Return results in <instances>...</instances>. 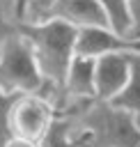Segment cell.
<instances>
[{"instance_id": "obj_1", "label": "cell", "mask_w": 140, "mask_h": 147, "mask_svg": "<svg viewBox=\"0 0 140 147\" xmlns=\"http://www.w3.org/2000/svg\"><path fill=\"white\" fill-rule=\"evenodd\" d=\"M16 30L30 41L37 67L48 85V99L62 108L64 106V78L69 62L73 57L76 32L67 21L60 18H44V21H23L16 23Z\"/></svg>"}, {"instance_id": "obj_2", "label": "cell", "mask_w": 140, "mask_h": 147, "mask_svg": "<svg viewBox=\"0 0 140 147\" xmlns=\"http://www.w3.org/2000/svg\"><path fill=\"white\" fill-rule=\"evenodd\" d=\"M80 133V147H140V124L135 117L101 99H83L64 106Z\"/></svg>"}, {"instance_id": "obj_3", "label": "cell", "mask_w": 140, "mask_h": 147, "mask_svg": "<svg viewBox=\"0 0 140 147\" xmlns=\"http://www.w3.org/2000/svg\"><path fill=\"white\" fill-rule=\"evenodd\" d=\"M0 90L16 94L39 92L48 96V85L37 67L32 46L18 30L11 32L0 48Z\"/></svg>"}, {"instance_id": "obj_4", "label": "cell", "mask_w": 140, "mask_h": 147, "mask_svg": "<svg viewBox=\"0 0 140 147\" xmlns=\"http://www.w3.org/2000/svg\"><path fill=\"white\" fill-rule=\"evenodd\" d=\"M55 115H57V106L48 96H44L39 92L18 94L9 108L11 136H21V138L39 142L44 138V133L48 131V126L53 124Z\"/></svg>"}, {"instance_id": "obj_5", "label": "cell", "mask_w": 140, "mask_h": 147, "mask_svg": "<svg viewBox=\"0 0 140 147\" xmlns=\"http://www.w3.org/2000/svg\"><path fill=\"white\" fill-rule=\"evenodd\" d=\"M30 7L34 9V21L60 18L71 23L73 28H87V25L110 28V16L101 5V0H32Z\"/></svg>"}, {"instance_id": "obj_6", "label": "cell", "mask_w": 140, "mask_h": 147, "mask_svg": "<svg viewBox=\"0 0 140 147\" xmlns=\"http://www.w3.org/2000/svg\"><path fill=\"white\" fill-rule=\"evenodd\" d=\"M133 51H112L94 57V96L101 101H110L117 96L129 76H131V55Z\"/></svg>"}, {"instance_id": "obj_7", "label": "cell", "mask_w": 140, "mask_h": 147, "mask_svg": "<svg viewBox=\"0 0 140 147\" xmlns=\"http://www.w3.org/2000/svg\"><path fill=\"white\" fill-rule=\"evenodd\" d=\"M73 51L78 55H90V57H99L112 51L140 53V39L117 34L112 28H106V25H87V28H78Z\"/></svg>"}, {"instance_id": "obj_8", "label": "cell", "mask_w": 140, "mask_h": 147, "mask_svg": "<svg viewBox=\"0 0 140 147\" xmlns=\"http://www.w3.org/2000/svg\"><path fill=\"white\" fill-rule=\"evenodd\" d=\"M83 101V99H96L94 96V57L73 53L67 78H64V101Z\"/></svg>"}, {"instance_id": "obj_9", "label": "cell", "mask_w": 140, "mask_h": 147, "mask_svg": "<svg viewBox=\"0 0 140 147\" xmlns=\"http://www.w3.org/2000/svg\"><path fill=\"white\" fill-rule=\"evenodd\" d=\"M39 147H80V133L67 110L57 108V115L39 140Z\"/></svg>"}, {"instance_id": "obj_10", "label": "cell", "mask_w": 140, "mask_h": 147, "mask_svg": "<svg viewBox=\"0 0 140 147\" xmlns=\"http://www.w3.org/2000/svg\"><path fill=\"white\" fill-rule=\"evenodd\" d=\"M131 55V76L124 85V90L110 99L112 106H119L124 110H129L135 122L140 124V53H129Z\"/></svg>"}, {"instance_id": "obj_11", "label": "cell", "mask_w": 140, "mask_h": 147, "mask_svg": "<svg viewBox=\"0 0 140 147\" xmlns=\"http://www.w3.org/2000/svg\"><path fill=\"white\" fill-rule=\"evenodd\" d=\"M18 94L16 92H2L0 90V147H5V142L11 138V129H9V108L14 103Z\"/></svg>"}, {"instance_id": "obj_12", "label": "cell", "mask_w": 140, "mask_h": 147, "mask_svg": "<svg viewBox=\"0 0 140 147\" xmlns=\"http://www.w3.org/2000/svg\"><path fill=\"white\" fill-rule=\"evenodd\" d=\"M126 5H129V16H131L129 37L140 39V0H126Z\"/></svg>"}, {"instance_id": "obj_13", "label": "cell", "mask_w": 140, "mask_h": 147, "mask_svg": "<svg viewBox=\"0 0 140 147\" xmlns=\"http://www.w3.org/2000/svg\"><path fill=\"white\" fill-rule=\"evenodd\" d=\"M30 2H32V0H14V21H16V23L28 21V9H30Z\"/></svg>"}, {"instance_id": "obj_14", "label": "cell", "mask_w": 140, "mask_h": 147, "mask_svg": "<svg viewBox=\"0 0 140 147\" xmlns=\"http://www.w3.org/2000/svg\"><path fill=\"white\" fill-rule=\"evenodd\" d=\"M11 32H16V21L11 23V21H7V18L0 14V48H2V41H5Z\"/></svg>"}, {"instance_id": "obj_15", "label": "cell", "mask_w": 140, "mask_h": 147, "mask_svg": "<svg viewBox=\"0 0 140 147\" xmlns=\"http://www.w3.org/2000/svg\"><path fill=\"white\" fill-rule=\"evenodd\" d=\"M5 147H39V142L28 140V138H21V136H11V138L5 142Z\"/></svg>"}]
</instances>
